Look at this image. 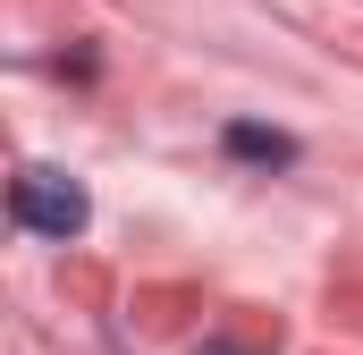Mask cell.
<instances>
[{
  "mask_svg": "<svg viewBox=\"0 0 363 355\" xmlns=\"http://www.w3.org/2000/svg\"><path fill=\"white\" fill-rule=\"evenodd\" d=\"M9 220L34 229V237H77V229L93 220V203H85V186L60 178V170H17V186H9Z\"/></svg>",
  "mask_w": 363,
  "mask_h": 355,
  "instance_id": "cell-1",
  "label": "cell"
},
{
  "mask_svg": "<svg viewBox=\"0 0 363 355\" xmlns=\"http://www.w3.org/2000/svg\"><path fill=\"white\" fill-rule=\"evenodd\" d=\"M203 355H237V347H203Z\"/></svg>",
  "mask_w": 363,
  "mask_h": 355,
  "instance_id": "cell-3",
  "label": "cell"
},
{
  "mask_svg": "<svg viewBox=\"0 0 363 355\" xmlns=\"http://www.w3.org/2000/svg\"><path fill=\"white\" fill-rule=\"evenodd\" d=\"M228 153H237V161H262V170L296 161V144H287V136H271V127H228Z\"/></svg>",
  "mask_w": 363,
  "mask_h": 355,
  "instance_id": "cell-2",
  "label": "cell"
}]
</instances>
